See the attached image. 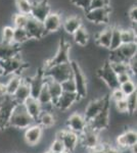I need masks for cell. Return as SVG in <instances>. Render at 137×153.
I'll list each match as a JSON object with an SVG mask.
<instances>
[{"label":"cell","instance_id":"1","mask_svg":"<svg viewBox=\"0 0 137 153\" xmlns=\"http://www.w3.org/2000/svg\"><path fill=\"white\" fill-rule=\"evenodd\" d=\"M33 124L35 120L26 111L24 104H16L9 118L8 128L24 131Z\"/></svg>","mask_w":137,"mask_h":153},{"label":"cell","instance_id":"2","mask_svg":"<svg viewBox=\"0 0 137 153\" xmlns=\"http://www.w3.org/2000/svg\"><path fill=\"white\" fill-rule=\"evenodd\" d=\"M72 71H73V80L75 81L77 88V94L80 98H86L88 94V79L86 76L85 71L79 65V61L72 60Z\"/></svg>","mask_w":137,"mask_h":153},{"label":"cell","instance_id":"3","mask_svg":"<svg viewBox=\"0 0 137 153\" xmlns=\"http://www.w3.org/2000/svg\"><path fill=\"white\" fill-rule=\"evenodd\" d=\"M45 78H49L58 83H63L64 81L72 78L73 71H72V65L70 63H64V65H52L49 68H44L42 71Z\"/></svg>","mask_w":137,"mask_h":153},{"label":"cell","instance_id":"4","mask_svg":"<svg viewBox=\"0 0 137 153\" xmlns=\"http://www.w3.org/2000/svg\"><path fill=\"white\" fill-rule=\"evenodd\" d=\"M70 62H71V43L66 40H61L58 42L55 53L46 60L45 68Z\"/></svg>","mask_w":137,"mask_h":153},{"label":"cell","instance_id":"5","mask_svg":"<svg viewBox=\"0 0 137 153\" xmlns=\"http://www.w3.org/2000/svg\"><path fill=\"white\" fill-rule=\"evenodd\" d=\"M109 103V96L94 98V99L89 100L88 102H87L85 108H84L83 112H82L84 117H85V120H87V123H89L92 118L95 117Z\"/></svg>","mask_w":137,"mask_h":153},{"label":"cell","instance_id":"6","mask_svg":"<svg viewBox=\"0 0 137 153\" xmlns=\"http://www.w3.org/2000/svg\"><path fill=\"white\" fill-rule=\"evenodd\" d=\"M109 110H111V103H109L95 117L92 118L90 122L88 123V127L98 133L108 130L109 127L111 126Z\"/></svg>","mask_w":137,"mask_h":153},{"label":"cell","instance_id":"7","mask_svg":"<svg viewBox=\"0 0 137 153\" xmlns=\"http://www.w3.org/2000/svg\"><path fill=\"white\" fill-rule=\"evenodd\" d=\"M87 127H88V123L84 117L83 113L80 111H74L70 113V115L66 120L67 129L78 135L82 134Z\"/></svg>","mask_w":137,"mask_h":153},{"label":"cell","instance_id":"8","mask_svg":"<svg viewBox=\"0 0 137 153\" xmlns=\"http://www.w3.org/2000/svg\"><path fill=\"white\" fill-rule=\"evenodd\" d=\"M79 136H80V145L83 148H85L88 152L90 150L96 149L101 143L100 134L96 131L90 129L89 127H87L86 130Z\"/></svg>","mask_w":137,"mask_h":153},{"label":"cell","instance_id":"9","mask_svg":"<svg viewBox=\"0 0 137 153\" xmlns=\"http://www.w3.org/2000/svg\"><path fill=\"white\" fill-rule=\"evenodd\" d=\"M43 134L44 130L37 123H35L27 128L26 130H24V142L29 147H35L41 143L42 139H43Z\"/></svg>","mask_w":137,"mask_h":153},{"label":"cell","instance_id":"10","mask_svg":"<svg viewBox=\"0 0 137 153\" xmlns=\"http://www.w3.org/2000/svg\"><path fill=\"white\" fill-rule=\"evenodd\" d=\"M95 75L109 90L119 87V83H118V80H117V75L114 73V71L111 68V66L109 65L108 61H106L103 66L97 68Z\"/></svg>","mask_w":137,"mask_h":153},{"label":"cell","instance_id":"11","mask_svg":"<svg viewBox=\"0 0 137 153\" xmlns=\"http://www.w3.org/2000/svg\"><path fill=\"white\" fill-rule=\"evenodd\" d=\"M112 12H113L112 6L98 9H89L86 11L85 16L89 23L94 25H103L108 24L109 22V16Z\"/></svg>","mask_w":137,"mask_h":153},{"label":"cell","instance_id":"12","mask_svg":"<svg viewBox=\"0 0 137 153\" xmlns=\"http://www.w3.org/2000/svg\"><path fill=\"white\" fill-rule=\"evenodd\" d=\"M16 104L10 96H6L0 101V129L8 128L9 118Z\"/></svg>","mask_w":137,"mask_h":153},{"label":"cell","instance_id":"13","mask_svg":"<svg viewBox=\"0 0 137 153\" xmlns=\"http://www.w3.org/2000/svg\"><path fill=\"white\" fill-rule=\"evenodd\" d=\"M51 12V6L49 4L48 0H39L35 1L32 4V9L30 16L32 19H36L38 22L43 23L46 16Z\"/></svg>","mask_w":137,"mask_h":153},{"label":"cell","instance_id":"14","mask_svg":"<svg viewBox=\"0 0 137 153\" xmlns=\"http://www.w3.org/2000/svg\"><path fill=\"white\" fill-rule=\"evenodd\" d=\"M81 98L79 97L77 93H66L64 92L61 97L58 98L55 103H54V109H57L58 111L67 112L68 110L74 107L75 104L80 100Z\"/></svg>","mask_w":137,"mask_h":153},{"label":"cell","instance_id":"15","mask_svg":"<svg viewBox=\"0 0 137 153\" xmlns=\"http://www.w3.org/2000/svg\"><path fill=\"white\" fill-rule=\"evenodd\" d=\"M25 30H26L27 34H28L29 39L39 40V39H43L47 35L45 30H44L43 24L41 22L32 19L31 16L28 19V23L25 27Z\"/></svg>","mask_w":137,"mask_h":153},{"label":"cell","instance_id":"16","mask_svg":"<svg viewBox=\"0 0 137 153\" xmlns=\"http://www.w3.org/2000/svg\"><path fill=\"white\" fill-rule=\"evenodd\" d=\"M43 27L44 30H45L46 34H53L56 33L61 27V24H63V19H61V16L58 12H53L51 11L48 16H46V19H44L43 23Z\"/></svg>","mask_w":137,"mask_h":153},{"label":"cell","instance_id":"17","mask_svg":"<svg viewBox=\"0 0 137 153\" xmlns=\"http://www.w3.org/2000/svg\"><path fill=\"white\" fill-rule=\"evenodd\" d=\"M61 142L64 143L66 151L73 153L76 148L80 145V136L66 128L64 136L61 138Z\"/></svg>","mask_w":137,"mask_h":153},{"label":"cell","instance_id":"18","mask_svg":"<svg viewBox=\"0 0 137 153\" xmlns=\"http://www.w3.org/2000/svg\"><path fill=\"white\" fill-rule=\"evenodd\" d=\"M44 84H45V79H44L42 71L36 73V75L30 79L29 85H30V91H31V97L37 99L39 93L41 92L42 88H43Z\"/></svg>","mask_w":137,"mask_h":153},{"label":"cell","instance_id":"19","mask_svg":"<svg viewBox=\"0 0 137 153\" xmlns=\"http://www.w3.org/2000/svg\"><path fill=\"white\" fill-rule=\"evenodd\" d=\"M30 96H31V91H30L29 81H26L23 79V82L17 88V90L14 92V94L11 96V98L16 104H23Z\"/></svg>","mask_w":137,"mask_h":153},{"label":"cell","instance_id":"20","mask_svg":"<svg viewBox=\"0 0 137 153\" xmlns=\"http://www.w3.org/2000/svg\"><path fill=\"white\" fill-rule=\"evenodd\" d=\"M23 104L25 106L26 111L28 112V114L33 118L35 120V123H36L37 118L39 117V115H40L42 112V106L40 103L38 102V100H37L36 98H33L30 96Z\"/></svg>","mask_w":137,"mask_h":153},{"label":"cell","instance_id":"21","mask_svg":"<svg viewBox=\"0 0 137 153\" xmlns=\"http://www.w3.org/2000/svg\"><path fill=\"white\" fill-rule=\"evenodd\" d=\"M21 53V46L14 43L5 44L0 42V60L4 61Z\"/></svg>","mask_w":137,"mask_h":153},{"label":"cell","instance_id":"22","mask_svg":"<svg viewBox=\"0 0 137 153\" xmlns=\"http://www.w3.org/2000/svg\"><path fill=\"white\" fill-rule=\"evenodd\" d=\"M112 30H113V27H108L95 34V44L98 47L109 50V45H111Z\"/></svg>","mask_w":137,"mask_h":153},{"label":"cell","instance_id":"23","mask_svg":"<svg viewBox=\"0 0 137 153\" xmlns=\"http://www.w3.org/2000/svg\"><path fill=\"white\" fill-rule=\"evenodd\" d=\"M64 28V31L69 35H73L75 32L79 28L83 26V21L81 19L80 16H70L64 21H63L61 24Z\"/></svg>","mask_w":137,"mask_h":153},{"label":"cell","instance_id":"24","mask_svg":"<svg viewBox=\"0 0 137 153\" xmlns=\"http://www.w3.org/2000/svg\"><path fill=\"white\" fill-rule=\"evenodd\" d=\"M36 123L38 124L43 130H49L52 129L56 125V118L53 112L51 111H45L42 110L41 114L37 118Z\"/></svg>","mask_w":137,"mask_h":153},{"label":"cell","instance_id":"25","mask_svg":"<svg viewBox=\"0 0 137 153\" xmlns=\"http://www.w3.org/2000/svg\"><path fill=\"white\" fill-rule=\"evenodd\" d=\"M45 83H46V86H47V89H48V92L50 94V97L52 99V103H55V101L58 99L59 97L63 94V89H61V83L56 82V81H53L49 78H45Z\"/></svg>","mask_w":137,"mask_h":153},{"label":"cell","instance_id":"26","mask_svg":"<svg viewBox=\"0 0 137 153\" xmlns=\"http://www.w3.org/2000/svg\"><path fill=\"white\" fill-rule=\"evenodd\" d=\"M72 36L74 38V42L79 47H85L89 43V40H90V34H89L86 27L84 26L79 28Z\"/></svg>","mask_w":137,"mask_h":153},{"label":"cell","instance_id":"27","mask_svg":"<svg viewBox=\"0 0 137 153\" xmlns=\"http://www.w3.org/2000/svg\"><path fill=\"white\" fill-rule=\"evenodd\" d=\"M23 82V76L21 75H10L8 76V80L5 83L7 96H11L14 94V92L17 90L19 85Z\"/></svg>","mask_w":137,"mask_h":153},{"label":"cell","instance_id":"28","mask_svg":"<svg viewBox=\"0 0 137 153\" xmlns=\"http://www.w3.org/2000/svg\"><path fill=\"white\" fill-rule=\"evenodd\" d=\"M121 54L123 55L126 62L133 56L137 54V44L136 43H129V44H122L121 47L119 48Z\"/></svg>","mask_w":137,"mask_h":153},{"label":"cell","instance_id":"29","mask_svg":"<svg viewBox=\"0 0 137 153\" xmlns=\"http://www.w3.org/2000/svg\"><path fill=\"white\" fill-rule=\"evenodd\" d=\"M122 45V39H121V28L118 26H114L112 30V39H111V45H109V50H115V49L120 48Z\"/></svg>","mask_w":137,"mask_h":153},{"label":"cell","instance_id":"30","mask_svg":"<svg viewBox=\"0 0 137 153\" xmlns=\"http://www.w3.org/2000/svg\"><path fill=\"white\" fill-rule=\"evenodd\" d=\"M29 36L25 28H13V43L21 46L29 41Z\"/></svg>","mask_w":137,"mask_h":153},{"label":"cell","instance_id":"31","mask_svg":"<svg viewBox=\"0 0 137 153\" xmlns=\"http://www.w3.org/2000/svg\"><path fill=\"white\" fill-rule=\"evenodd\" d=\"M136 32L131 28H124L121 29V39L122 44H129V43H136Z\"/></svg>","mask_w":137,"mask_h":153},{"label":"cell","instance_id":"32","mask_svg":"<svg viewBox=\"0 0 137 153\" xmlns=\"http://www.w3.org/2000/svg\"><path fill=\"white\" fill-rule=\"evenodd\" d=\"M32 4H33V2L31 0H16L17 12L22 14H26V16H30V13H31Z\"/></svg>","mask_w":137,"mask_h":153},{"label":"cell","instance_id":"33","mask_svg":"<svg viewBox=\"0 0 137 153\" xmlns=\"http://www.w3.org/2000/svg\"><path fill=\"white\" fill-rule=\"evenodd\" d=\"M125 139L126 145L128 148H130L133 145L137 144V133L135 130L133 129H125L124 132L122 133Z\"/></svg>","mask_w":137,"mask_h":153},{"label":"cell","instance_id":"34","mask_svg":"<svg viewBox=\"0 0 137 153\" xmlns=\"http://www.w3.org/2000/svg\"><path fill=\"white\" fill-rule=\"evenodd\" d=\"M1 43L11 44L13 43V27L5 26L2 28L1 32Z\"/></svg>","mask_w":137,"mask_h":153},{"label":"cell","instance_id":"35","mask_svg":"<svg viewBox=\"0 0 137 153\" xmlns=\"http://www.w3.org/2000/svg\"><path fill=\"white\" fill-rule=\"evenodd\" d=\"M119 88L121 89V91L123 92V94L125 95V97H128V96H130L137 92L136 84L133 80L128 81V82L122 84V85L119 86Z\"/></svg>","mask_w":137,"mask_h":153},{"label":"cell","instance_id":"36","mask_svg":"<svg viewBox=\"0 0 137 153\" xmlns=\"http://www.w3.org/2000/svg\"><path fill=\"white\" fill-rule=\"evenodd\" d=\"M30 16H26V14L22 13H16L12 16V22H13L14 27L13 28H25L27 23H28V19Z\"/></svg>","mask_w":137,"mask_h":153},{"label":"cell","instance_id":"37","mask_svg":"<svg viewBox=\"0 0 137 153\" xmlns=\"http://www.w3.org/2000/svg\"><path fill=\"white\" fill-rule=\"evenodd\" d=\"M108 63L117 76L120 75V74L130 71H129V66H128V63L127 62H108Z\"/></svg>","mask_w":137,"mask_h":153},{"label":"cell","instance_id":"38","mask_svg":"<svg viewBox=\"0 0 137 153\" xmlns=\"http://www.w3.org/2000/svg\"><path fill=\"white\" fill-rule=\"evenodd\" d=\"M114 107L115 111L120 113V114H129V107L126 98L117 101V102H114Z\"/></svg>","mask_w":137,"mask_h":153},{"label":"cell","instance_id":"39","mask_svg":"<svg viewBox=\"0 0 137 153\" xmlns=\"http://www.w3.org/2000/svg\"><path fill=\"white\" fill-rule=\"evenodd\" d=\"M61 89H63V92L77 93L76 84H75V81L73 80V78H70L68 80L64 81L63 83H61Z\"/></svg>","mask_w":137,"mask_h":153},{"label":"cell","instance_id":"40","mask_svg":"<svg viewBox=\"0 0 137 153\" xmlns=\"http://www.w3.org/2000/svg\"><path fill=\"white\" fill-rule=\"evenodd\" d=\"M48 150L50 152H56V153H63L64 151H66L64 143L61 142V140H58V139L52 140L50 142V145H49Z\"/></svg>","mask_w":137,"mask_h":153},{"label":"cell","instance_id":"41","mask_svg":"<svg viewBox=\"0 0 137 153\" xmlns=\"http://www.w3.org/2000/svg\"><path fill=\"white\" fill-rule=\"evenodd\" d=\"M125 95L123 94V92L121 91L120 88H115V89H112L111 90V93L109 95V101H113L114 102H117L119 100H122V99H125Z\"/></svg>","mask_w":137,"mask_h":153},{"label":"cell","instance_id":"42","mask_svg":"<svg viewBox=\"0 0 137 153\" xmlns=\"http://www.w3.org/2000/svg\"><path fill=\"white\" fill-rule=\"evenodd\" d=\"M126 100L129 107V114H134L137 108V93H134V94L126 97Z\"/></svg>","mask_w":137,"mask_h":153},{"label":"cell","instance_id":"43","mask_svg":"<svg viewBox=\"0 0 137 153\" xmlns=\"http://www.w3.org/2000/svg\"><path fill=\"white\" fill-rule=\"evenodd\" d=\"M109 6H111V0H91L89 9L104 8V7H109Z\"/></svg>","mask_w":137,"mask_h":153},{"label":"cell","instance_id":"44","mask_svg":"<svg viewBox=\"0 0 137 153\" xmlns=\"http://www.w3.org/2000/svg\"><path fill=\"white\" fill-rule=\"evenodd\" d=\"M72 4L74 6L78 7V8H82L85 11H87L89 9V5H90L91 0H70Z\"/></svg>","mask_w":137,"mask_h":153},{"label":"cell","instance_id":"45","mask_svg":"<svg viewBox=\"0 0 137 153\" xmlns=\"http://www.w3.org/2000/svg\"><path fill=\"white\" fill-rule=\"evenodd\" d=\"M133 75L130 73V71H127V73H123V74H120V75L117 76V80H118V83H119V86L122 85V84L128 82V81H131L133 80Z\"/></svg>","mask_w":137,"mask_h":153},{"label":"cell","instance_id":"46","mask_svg":"<svg viewBox=\"0 0 137 153\" xmlns=\"http://www.w3.org/2000/svg\"><path fill=\"white\" fill-rule=\"evenodd\" d=\"M127 63H128L129 71H130V73L133 76H135L136 75V71H137V55L133 56L132 58L129 59V60L127 61Z\"/></svg>","mask_w":137,"mask_h":153},{"label":"cell","instance_id":"47","mask_svg":"<svg viewBox=\"0 0 137 153\" xmlns=\"http://www.w3.org/2000/svg\"><path fill=\"white\" fill-rule=\"evenodd\" d=\"M127 16H128L129 19L131 21V23H136V21H137V6L135 5V4H133V5L128 9Z\"/></svg>","mask_w":137,"mask_h":153},{"label":"cell","instance_id":"48","mask_svg":"<svg viewBox=\"0 0 137 153\" xmlns=\"http://www.w3.org/2000/svg\"><path fill=\"white\" fill-rule=\"evenodd\" d=\"M7 92H6V87H5V83L1 82L0 81V99L6 97Z\"/></svg>","mask_w":137,"mask_h":153},{"label":"cell","instance_id":"49","mask_svg":"<svg viewBox=\"0 0 137 153\" xmlns=\"http://www.w3.org/2000/svg\"><path fill=\"white\" fill-rule=\"evenodd\" d=\"M104 153H122L121 150H119L117 147L111 146V145H106V149H104Z\"/></svg>","mask_w":137,"mask_h":153},{"label":"cell","instance_id":"50","mask_svg":"<svg viewBox=\"0 0 137 153\" xmlns=\"http://www.w3.org/2000/svg\"><path fill=\"white\" fill-rule=\"evenodd\" d=\"M106 144H104V143H100V145H99L96 149L90 150L89 153H104V149H106Z\"/></svg>","mask_w":137,"mask_h":153},{"label":"cell","instance_id":"51","mask_svg":"<svg viewBox=\"0 0 137 153\" xmlns=\"http://www.w3.org/2000/svg\"><path fill=\"white\" fill-rule=\"evenodd\" d=\"M128 150L130 153H137V144L133 145V146H131L130 148H128Z\"/></svg>","mask_w":137,"mask_h":153},{"label":"cell","instance_id":"52","mask_svg":"<svg viewBox=\"0 0 137 153\" xmlns=\"http://www.w3.org/2000/svg\"><path fill=\"white\" fill-rule=\"evenodd\" d=\"M3 76H4V70H3V68H2L1 61H0V79H1Z\"/></svg>","mask_w":137,"mask_h":153},{"label":"cell","instance_id":"53","mask_svg":"<svg viewBox=\"0 0 137 153\" xmlns=\"http://www.w3.org/2000/svg\"><path fill=\"white\" fill-rule=\"evenodd\" d=\"M43 153H51L50 151H49V150H47V151H44Z\"/></svg>","mask_w":137,"mask_h":153},{"label":"cell","instance_id":"54","mask_svg":"<svg viewBox=\"0 0 137 153\" xmlns=\"http://www.w3.org/2000/svg\"><path fill=\"white\" fill-rule=\"evenodd\" d=\"M63 153H71V152H68V151H64Z\"/></svg>","mask_w":137,"mask_h":153},{"label":"cell","instance_id":"55","mask_svg":"<svg viewBox=\"0 0 137 153\" xmlns=\"http://www.w3.org/2000/svg\"><path fill=\"white\" fill-rule=\"evenodd\" d=\"M12 153H19V152H12Z\"/></svg>","mask_w":137,"mask_h":153},{"label":"cell","instance_id":"56","mask_svg":"<svg viewBox=\"0 0 137 153\" xmlns=\"http://www.w3.org/2000/svg\"><path fill=\"white\" fill-rule=\"evenodd\" d=\"M51 153H56V152H51Z\"/></svg>","mask_w":137,"mask_h":153}]
</instances>
